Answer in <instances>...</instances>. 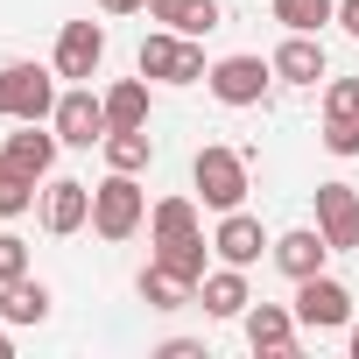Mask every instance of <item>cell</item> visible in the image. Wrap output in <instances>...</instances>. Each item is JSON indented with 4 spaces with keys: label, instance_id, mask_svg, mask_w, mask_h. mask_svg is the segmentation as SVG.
<instances>
[{
    "label": "cell",
    "instance_id": "obj_20",
    "mask_svg": "<svg viewBox=\"0 0 359 359\" xmlns=\"http://www.w3.org/2000/svg\"><path fill=\"white\" fill-rule=\"evenodd\" d=\"M99 148H106V169H127V176H141V169L155 162V141H148V127H113Z\"/></svg>",
    "mask_w": 359,
    "mask_h": 359
},
{
    "label": "cell",
    "instance_id": "obj_33",
    "mask_svg": "<svg viewBox=\"0 0 359 359\" xmlns=\"http://www.w3.org/2000/svg\"><path fill=\"white\" fill-rule=\"evenodd\" d=\"M0 359H15V345H8V338H0Z\"/></svg>",
    "mask_w": 359,
    "mask_h": 359
},
{
    "label": "cell",
    "instance_id": "obj_13",
    "mask_svg": "<svg viewBox=\"0 0 359 359\" xmlns=\"http://www.w3.org/2000/svg\"><path fill=\"white\" fill-rule=\"evenodd\" d=\"M268 64H275V78H282V85H317V78H331L324 43H317V36H296V29H289V43H282Z\"/></svg>",
    "mask_w": 359,
    "mask_h": 359
},
{
    "label": "cell",
    "instance_id": "obj_21",
    "mask_svg": "<svg viewBox=\"0 0 359 359\" xmlns=\"http://www.w3.org/2000/svg\"><path fill=\"white\" fill-rule=\"evenodd\" d=\"M184 233H198V205H191V198H162V205L148 212V240H155V247L184 240Z\"/></svg>",
    "mask_w": 359,
    "mask_h": 359
},
{
    "label": "cell",
    "instance_id": "obj_3",
    "mask_svg": "<svg viewBox=\"0 0 359 359\" xmlns=\"http://www.w3.org/2000/svg\"><path fill=\"white\" fill-rule=\"evenodd\" d=\"M57 113V71L43 64H0V120H50Z\"/></svg>",
    "mask_w": 359,
    "mask_h": 359
},
{
    "label": "cell",
    "instance_id": "obj_27",
    "mask_svg": "<svg viewBox=\"0 0 359 359\" xmlns=\"http://www.w3.org/2000/svg\"><path fill=\"white\" fill-rule=\"evenodd\" d=\"M22 275H29V240L0 233V289H8V282H22Z\"/></svg>",
    "mask_w": 359,
    "mask_h": 359
},
{
    "label": "cell",
    "instance_id": "obj_2",
    "mask_svg": "<svg viewBox=\"0 0 359 359\" xmlns=\"http://www.w3.org/2000/svg\"><path fill=\"white\" fill-rule=\"evenodd\" d=\"M191 184H198V198H205L212 212H240V205H247V155H240V148H226V141L198 148Z\"/></svg>",
    "mask_w": 359,
    "mask_h": 359
},
{
    "label": "cell",
    "instance_id": "obj_30",
    "mask_svg": "<svg viewBox=\"0 0 359 359\" xmlns=\"http://www.w3.org/2000/svg\"><path fill=\"white\" fill-rule=\"evenodd\" d=\"M338 29H345V36H359V0H338Z\"/></svg>",
    "mask_w": 359,
    "mask_h": 359
},
{
    "label": "cell",
    "instance_id": "obj_10",
    "mask_svg": "<svg viewBox=\"0 0 359 359\" xmlns=\"http://www.w3.org/2000/svg\"><path fill=\"white\" fill-rule=\"evenodd\" d=\"M43 226L57 240H71L78 226H92V184H78V176H57V184L43 191Z\"/></svg>",
    "mask_w": 359,
    "mask_h": 359
},
{
    "label": "cell",
    "instance_id": "obj_12",
    "mask_svg": "<svg viewBox=\"0 0 359 359\" xmlns=\"http://www.w3.org/2000/svg\"><path fill=\"white\" fill-rule=\"evenodd\" d=\"M247 345L254 352H275V359H289L296 352V310L289 303H247Z\"/></svg>",
    "mask_w": 359,
    "mask_h": 359
},
{
    "label": "cell",
    "instance_id": "obj_25",
    "mask_svg": "<svg viewBox=\"0 0 359 359\" xmlns=\"http://www.w3.org/2000/svg\"><path fill=\"white\" fill-rule=\"evenodd\" d=\"M155 261H162V268H176V275H191V282H205V240H198V233L155 247Z\"/></svg>",
    "mask_w": 359,
    "mask_h": 359
},
{
    "label": "cell",
    "instance_id": "obj_19",
    "mask_svg": "<svg viewBox=\"0 0 359 359\" xmlns=\"http://www.w3.org/2000/svg\"><path fill=\"white\" fill-rule=\"evenodd\" d=\"M50 289L36 282V275H22V282H8V289H0V317H8V324H43L50 317Z\"/></svg>",
    "mask_w": 359,
    "mask_h": 359
},
{
    "label": "cell",
    "instance_id": "obj_24",
    "mask_svg": "<svg viewBox=\"0 0 359 359\" xmlns=\"http://www.w3.org/2000/svg\"><path fill=\"white\" fill-rule=\"evenodd\" d=\"M275 22L296 36H317L324 22H338V0H275Z\"/></svg>",
    "mask_w": 359,
    "mask_h": 359
},
{
    "label": "cell",
    "instance_id": "obj_4",
    "mask_svg": "<svg viewBox=\"0 0 359 359\" xmlns=\"http://www.w3.org/2000/svg\"><path fill=\"white\" fill-rule=\"evenodd\" d=\"M134 64H141V78H162V85H198V78H212L198 36H176V29H155Z\"/></svg>",
    "mask_w": 359,
    "mask_h": 359
},
{
    "label": "cell",
    "instance_id": "obj_7",
    "mask_svg": "<svg viewBox=\"0 0 359 359\" xmlns=\"http://www.w3.org/2000/svg\"><path fill=\"white\" fill-rule=\"evenodd\" d=\"M296 324H303V331H345V324H352V289L331 282V275L296 282Z\"/></svg>",
    "mask_w": 359,
    "mask_h": 359
},
{
    "label": "cell",
    "instance_id": "obj_28",
    "mask_svg": "<svg viewBox=\"0 0 359 359\" xmlns=\"http://www.w3.org/2000/svg\"><path fill=\"white\" fill-rule=\"evenodd\" d=\"M331 155H359V120H324V134H317Z\"/></svg>",
    "mask_w": 359,
    "mask_h": 359
},
{
    "label": "cell",
    "instance_id": "obj_14",
    "mask_svg": "<svg viewBox=\"0 0 359 359\" xmlns=\"http://www.w3.org/2000/svg\"><path fill=\"white\" fill-rule=\"evenodd\" d=\"M212 247H219V261H233V268H254V261H261V247H275V240L261 233V219H247V212H226V219H219V233H212Z\"/></svg>",
    "mask_w": 359,
    "mask_h": 359
},
{
    "label": "cell",
    "instance_id": "obj_22",
    "mask_svg": "<svg viewBox=\"0 0 359 359\" xmlns=\"http://www.w3.org/2000/svg\"><path fill=\"white\" fill-rule=\"evenodd\" d=\"M29 205H36V176H29L8 148H0V219H22Z\"/></svg>",
    "mask_w": 359,
    "mask_h": 359
},
{
    "label": "cell",
    "instance_id": "obj_18",
    "mask_svg": "<svg viewBox=\"0 0 359 359\" xmlns=\"http://www.w3.org/2000/svg\"><path fill=\"white\" fill-rule=\"evenodd\" d=\"M141 303L148 310H184V303H198V282L176 275V268H162V261H148L141 268Z\"/></svg>",
    "mask_w": 359,
    "mask_h": 359
},
{
    "label": "cell",
    "instance_id": "obj_8",
    "mask_svg": "<svg viewBox=\"0 0 359 359\" xmlns=\"http://www.w3.org/2000/svg\"><path fill=\"white\" fill-rule=\"evenodd\" d=\"M317 233L331 240V254L359 247V191L352 184H317Z\"/></svg>",
    "mask_w": 359,
    "mask_h": 359
},
{
    "label": "cell",
    "instance_id": "obj_16",
    "mask_svg": "<svg viewBox=\"0 0 359 359\" xmlns=\"http://www.w3.org/2000/svg\"><path fill=\"white\" fill-rule=\"evenodd\" d=\"M148 22H162L176 36H212L226 15H219V0H148Z\"/></svg>",
    "mask_w": 359,
    "mask_h": 359
},
{
    "label": "cell",
    "instance_id": "obj_5",
    "mask_svg": "<svg viewBox=\"0 0 359 359\" xmlns=\"http://www.w3.org/2000/svg\"><path fill=\"white\" fill-rule=\"evenodd\" d=\"M50 127H57V141H64V148H99V141L113 134L106 99H92V85H64V92H57Z\"/></svg>",
    "mask_w": 359,
    "mask_h": 359
},
{
    "label": "cell",
    "instance_id": "obj_9",
    "mask_svg": "<svg viewBox=\"0 0 359 359\" xmlns=\"http://www.w3.org/2000/svg\"><path fill=\"white\" fill-rule=\"evenodd\" d=\"M99 64H106V29L99 22H64V36H57V78L85 85Z\"/></svg>",
    "mask_w": 359,
    "mask_h": 359
},
{
    "label": "cell",
    "instance_id": "obj_26",
    "mask_svg": "<svg viewBox=\"0 0 359 359\" xmlns=\"http://www.w3.org/2000/svg\"><path fill=\"white\" fill-rule=\"evenodd\" d=\"M324 120H359V78H331L324 85Z\"/></svg>",
    "mask_w": 359,
    "mask_h": 359
},
{
    "label": "cell",
    "instance_id": "obj_31",
    "mask_svg": "<svg viewBox=\"0 0 359 359\" xmlns=\"http://www.w3.org/2000/svg\"><path fill=\"white\" fill-rule=\"evenodd\" d=\"M106 15H148V0H99Z\"/></svg>",
    "mask_w": 359,
    "mask_h": 359
},
{
    "label": "cell",
    "instance_id": "obj_32",
    "mask_svg": "<svg viewBox=\"0 0 359 359\" xmlns=\"http://www.w3.org/2000/svg\"><path fill=\"white\" fill-rule=\"evenodd\" d=\"M345 345H352V359H359V324H345Z\"/></svg>",
    "mask_w": 359,
    "mask_h": 359
},
{
    "label": "cell",
    "instance_id": "obj_17",
    "mask_svg": "<svg viewBox=\"0 0 359 359\" xmlns=\"http://www.w3.org/2000/svg\"><path fill=\"white\" fill-rule=\"evenodd\" d=\"M57 148H64V141H57V127H43V120H22V134H8V155H15L29 176H50V169H57Z\"/></svg>",
    "mask_w": 359,
    "mask_h": 359
},
{
    "label": "cell",
    "instance_id": "obj_23",
    "mask_svg": "<svg viewBox=\"0 0 359 359\" xmlns=\"http://www.w3.org/2000/svg\"><path fill=\"white\" fill-rule=\"evenodd\" d=\"M106 120H113V127H148V85H141V78H120V85L106 92Z\"/></svg>",
    "mask_w": 359,
    "mask_h": 359
},
{
    "label": "cell",
    "instance_id": "obj_15",
    "mask_svg": "<svg viewBox=\"0 0 359 359\" xmlns=\"http://www.w3.org/2000/svg\"><path fill=\"white\" fill-rule=\"evenodd\" d=\"M198 303H205V317H247V275L226 261V268H205V282H198Z\"/></svg>",
    "mask_w": 359,
    "mask_h": 359
},
{
    "label": "cell",
    "instance_id": "obj_11",
    "mask_svg": "<svg viewBox=\"0 0 359 359\" xmlns=\"http://www.w3.org/2000/svg\"><path fill=\"white\" fill-rule=\"evenodd\" d=\"M268 254H275V268H282L289 282H310V275H324V261H331V240H324L317 226H296V233H282Z\"/></svg>",
    "mask_w": 359,
    "mask_h": 359
},
{
    "label": "cell",
    "instance_id": "obj_1",
    "mask_svg": "<svg viewBox=\"0 0 359 359\" xmlns=\"http://www.w3.org/2000/svg\"><path fill=\"white\" fill-rule=\"evenodd\" d=\"M141 226H148V191L134 184L127 169H113L106 184L92 191V233L99 240H134Z\"/></svg>",
    "mask_w": 359,
    "mask_h": 359
},
{
    "label": "cell",
    "instance_id": "obj_6",
    "mask_svg": "<svg viewBox=\"0 0 359 359\" xmlns=\"http://www.w3.org/2000/svg\"><path fill=\"white\" fill-rule=\"evenodd\" d=\"M275 85V64L268 57H219L212 64V99L219 106H261Z\"/></svg>",
    "mask_w": 359,
    "mask_h": 359
},
{
    "label": "cell",
    "instance_id": "obj_29",
    "mask_svg": "<svg viewBox=\"0 0 359 359\" xmlns=\"http://www.w3.org/2000/svg\"><path fill=\"white\" fill-rule=\"evenodd\" d=\"M155 352H162V359H205V345H198V338H162Z\"/></svg>",
    "mask_w": 359,
    "mask_h": 359
}]
</instances>
